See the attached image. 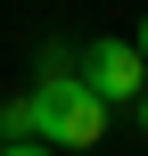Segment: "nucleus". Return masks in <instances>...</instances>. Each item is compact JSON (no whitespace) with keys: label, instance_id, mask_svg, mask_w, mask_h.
<instances>
[{"label":"nucleus","instance_id":"1","mask_svg":"<svg viewBox=\"0 0 148 156\" xmlns=\"http://www.w3.org/2000/svg\"><path fill=\"white\" fill-rule=\"evenodd\" d=\"M115 123L107 99L82 90V74H33L25 99H0V140H41V148L74 156V148H99Z\"/></svg>","mask_w":148,"mask_h":156},{"label":"nucleus","instance_id":"2","mask_svg":"<svg viewBox=\"0 0 148 156\" xmlns=\"http://www.w3.org/2000/svg\"><path fill=\"white\" fill-rule=\"evenodd\" d=\"M74 74H82V90H91V99H107L115 115H124V107L148 90V58L132 49V41H115V33L82 41V49H74Z\"/></svg>","mask_w":148,"mask_h":156},{"label":"nucleus","instance_id":"3","mask_svg":"<svg viewBox=\"0 0 148 156\" xmlns=\"http://www.w3.org/2000/svg\"><path fill=\"white\" fill-rule=\"evenodd\" d=\"M33 66H41V74H74V41H41Z\"/></svg>","mask_w":148,"mask_h":156},{"label":"nucleus","instance_id":"4","mask_svg":"<svg viewBox=\"0 0 148 156\" xmlns=\"http://www.w3.org/2000/svg\"><path fill=\"white\" fill-rule=\"evenodd\" d=\"M0 156H58V148H41V140H0Z\"/></svg>","mask_w":148,"mask_h":156},{"label":"nucleus","instance_id":"5","mask_svg":"<svg viewBox=\"0 0 148 156\" xmlns=\"http://www.w3.org/2000/svg\"><path fill=\"white\" fill-rule=\"evenodd\" d=\"M124 115L140 123V140H148V90H140V99H132V107H124Z\"/></svg>","mask_w":148,"mask_h":156},{"label":"nucleus","instance_id":"6","mask_svg":"<svg viewBox=\"0 0 148 156\" xmlns=\"http://www.w3.org/2000/svg\"><path fill=\"white\" fill-rule=\"evenodd\" d=\"M132 49H140V58H148V16H140V33H132Z\"/></svg>","mask_w":148,"mask_h":156}]
</instances>
